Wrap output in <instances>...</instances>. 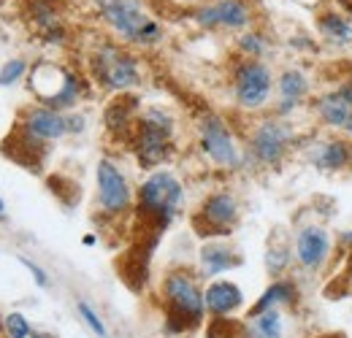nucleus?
I'll return each mask as SVG.
<instances>
[{"label": "nucleus", "mask_w": 352, "mask_h": 338, "mask_svg": "<svg viewBox=\"0 0 352 338\" xmlns=\"http://www.w3.org/2000/svg\"><path fill=\"white\" fill-rule=\"evenodd\" d=\"M19 262L33 273V282H36L38 287H49V273H46L38 262H33V260H30V257H25V254H19Z\"/></svg>", "instance_id": "7c9ffc66"}, {"label": "nucleus", "mask_w": 352, "mask_h": 338, "mask_svg": "<svg viewBox=\"0 0 352 338\" xmlns=\"http://www.w3.org/2000/svg\"><path fill=\"white\" fill-rule=\"evenodd\" d=\"M274 74L263 60H241L233 71V98L244 111H258L271 100Z\"/></svg>", "instance_id": "1a4fd4ad"}, {"label": "nucleus", "mask_w": 352, "mask_h": 338, "mask_svg": "<svg viewBox=\"0 0 352 338\" xmlns=\"http://www.w3.org/2000/svg\"><path fill=\"white\" fill-rule=\"evenodd\" d=\"M163 300H166V314H168V328L182 333L192 330L204 322L206 314V300L198 287V282L187 271H171L163 279Z\"/></svg>", "instance_id": "39448f33"}, {"label": "nucleus", "mask_w": 352, "mask_h": 338, "mask_svg": "<svg viewBox=\"0 0 352 338\" xmlns=\"http://www.w3.org/2000/svg\"><path fill=\"white\" fill-rule=\"evenodd\" d=\"M19 127H22L30 138H36V141H41V144L60 141L63 135L71 133V130H68V117H65L63 111H54V109H46V106L30 109V111L25 114V120L19 122Z\"/></svg>", "instance_id": "2eb2a0df"}, {"label": "nucleus", "mask_w": 352, "mask_h": 338, "mask_svg": "<svg viewBox=\"0 0 352 338\" xmlns=\"http://www.w3.org/2000/svg\"><path fill=\"white\" fill-rule=\"evenodd\" d=\"M182 203H184V187L171 170L149 173L135 195L138 216L149 227L152 236H160L174 222Z\"/></svg>", "instance_id": "f257e3e1"}, {"label": "nucleus", "mask_w": 352, "mask_h": 338, "mask_svg": "<svg viewBox=\"0 0 352 338\" xmlns=\"http://www.w3.org/2000/svg\"><path fill=\"white\" fill-rule=\"evenodd\" d=\"M204 300H206V311L212 317H230L236 308H241L244 303V293L239 284L220 279V282H212L206 290H204Z\"/></svg>", "instance_id": "6ab92c4d"}, {"label": "nucleus", "mask_w": 352, "mask_h": 338, "mask_svg": "<svg viewBox=\"0 0 352 338\" xmlns=\"http://www.w3.org/2000/svg\"><path fill=\"white\" fill-rule=\"evenodd\" d=\"M30 338H49V336H44V333H33Z\"/></svg>", "instance_id": "e433bc0d"}, {"label": "nucleus", "mask_w": 352, "mask_h": 338, "mask_svg": "<svg viewBox=\"0 0 352 338\" xmlns=\"http://www.w3.org/2000/svg\"><path fill=\"white\" fill-rule=\"evenodd\" d=\"M309 163L322 173H342L352 168V144L347 138H320L309 149Z\"/></svg>", "instance_id": "dca6fc26"}, {"label": "nucleus", "mask_w": 352, "mask_h": 338, "mask_svg": "<svg viewBox=\"0 0 352 338\" xmlns=\"http://www.w3.org/2000/svg\"><path fill=\"white\" fill-rule=\"evenodd\" d=\"M236 46H239V52L247 60H263L265 54L271 52V41H268V36L261 33V30H244L236 38Z\"/></svg>", "instance_id": "393cba45"}, {"label": "nucleus", "mask_w": 352, "mask_h": 338, "mask_svg": "<svg viewBox=\"0 0 352 338\" xmlns=\"http://www.w3.org/2000/svg\"><path fill=\"white\" fill-rule=\"evenodd\" d=\"M192 22L204 30H230L244 33L255 22V11L247 0H212L192 11Z\"/></svg>", "instance_id": "9d476101"}, {"label": "nucleus", "mask_w": 352, "mask_h": 338, "mask_svg": "<svg viewBox=\"0 0 352 338\" xmlns=\"http://www.w3.org/2000/svg\"><path fill=\"white\" fill-rule=\"evenodd\" d=\"M314 114L325 127L344 133L347 122L352 120V79L336 84L328 92H322L314 100Z\"/></svg>", "instance_id": "4468645a"}, {"label": "nucleus", "mask_w": 352, "mask_h": 338, "mask_svg": "<svg viewBox=\"0 0 352 338\" xmlns=\"http://www.w3.org/2000/svg\"><path fill=\"white\" fill-rule=\"evenodd\" d=\"M100 19L114 36L135 46H155L163 38V27L152 19L141 0H92Z\"/></svg>", "instance_id": "f03ea898"}, {"label": "nucleus", "mask_w": 352, "mask_h": 338, "mask_svg": "<svg viewBox=\"0 0 352 338\" xmlns=\"http://www.w3.org/2000/svg\"><path fill=\"white\" fill-rule=\"evenodd\" d=\"M190 3H198V0H190Z\"/></svg>", "instance_id": "4c0bfd02"}, {"label": "nucleus", "mask_w": 352, "mask_h": 338, "mask_svg": "<svg viewBox=\"0 0 352 338\" xmlns=\"http://www.w3.org/2000/svg\"><path fill=\"white\" fill-rule=\"evenodd\" d=\"M0 222H6V203H3V198H0Z\"/></svg>", "instance_id": "72a5a7b5"}, {"label": "nucleus", "mask_w": 352, "mask_h": 338, "mask_svg": "<svg viewBox=\"0 0 352 338\" xmlns=\"http://www.w3.org/2000/svg\"><path fill=\"white\" fill-rule=\"evenodd\" d=\"M198 141L204 155L225 170H239L244 166V152L236 141V135L230 133L228 122L222 120L220 114H204L198 122Z\"/></svg>", "instance_id": "6e6552de"}, {"label": "nucleus", "mask_w": 352, "mask_h": 338, "mask_svg": "<svg viewBox=\"0 0 352 338\" xmlns=\"http://www.w3.org/2000/svg\"><path fill=\"white\" fill-rule=\"evenodd\" d=\"M25 74H28V63H25L22 57H14V60L3 63V68H0V87L16 84Z\"/></svg>", "instance_id": "c85d7f7f"}, {"label": "nucleus", "mask_w": 352, "mask_h": 338, "mask_svg": "<svg viewBox=\"0 0 352 338\" xmlns=\"http://www.w3.org/2000/svg\"><path fill=\"white\" fill-rule=\"evenodd\" d=\"M298 133L290 120L285 117H271L252 127L250 141H247V152L250 157L263 166V168H279L285 163V157L290 155V149L296 146Z\"/></svg>", "instance_id": "0eeeda50"}, {"label": "nucleus", "mask_w": 352, "mask_h": 338, "mask_svg": "<svg viewBox=\"0 0 352 338\" xmlns=\"http://www.w3.org/2000/svg\"><path fill=\"white\" fill-rule=\"evenodd\" d=\"M171 138H174V117L160 106H149L138 117V125L133 133V149H135L138 166L152 170L168 163L174 152Z\"/></svg>", "instance_id": "7ed1b4c3"}, {"label": "nucleus", "mask_w": 352, "mask_h": 338, "mask_svg": "<svg viewBox=\"0 0 352 338\" xmlns=\"http://www.w3.org/2000/svg\"><path fill=\"white\" fill-rule=\"evenodd\" d=\"M296 300H298V284H296V282H290V279H274V282L265 287V293L261 295V300L250 308V317L263 314V311H268V308L293 306Z\"/></svg>", "instance_id": "4be33fe9"}, {"label": "nucleus", "mask_w": 352, "mask_h": 338, "mask_svg": "<svg viewBox=\"0 0 352 338\" xmlns=\"http://www.w3.org/2000/svg\"><path fill=\"white\" fill-rule=\"evenodd\" d=\"M30 89L46 109L68 111L82 98V79L52 60H41L30 68Z\"/></svg>", "instance_id": "423d86ee"}, {"label": "nucleus", "mask_w": 352, "mask_h": 338, "mask_svg": "<svg viewBox=\"0 0 352 338\" xmlns=\"http://www.w3.org/2000/svg\"><path fill=\"white\" fill-rule=\"evenodd\" d=\"M239 201L233 192H212L204 198L198 214L192 216V225L198 230V236H209V238H222V236H230L233 225L239 222Z\"/></svg>", "instance_id": "9b49d317"}, {"label": "nucleus", "mask_w": 352, "mask_h": 338, "mask_svg": "<svg viewBox=\"0 0 352 338\" xmlns=\"http://www.w3.org/2000/svg\"><path fill=\"white\" fill-rule=\"evenodd\" d=\"M135 111H138V98H133L128 92L117 95V100H111L106 106V114H103V122L109 127V133H114L120 138L122 135H133L135 125H138Z\"/></svg>", "instance_id": "a211bd4d"}, {"label": "nucleus", "mask_w": 352, "mask_h": 338, "mask_svg": "<svg viewBox=\"0 0 352 338\" xmlns=\"http://www.w3.org/2000/svg\"><path fill=\"white\" fill-rule=\"evenodd\" d=\"M3 328H6V333L8 338H30L33 336V330H30V322L22 317V314H8L6 319H3Z\"/></svg>", "instance_id": "c756f323"}, {"label": "nucleus", "mask_w": 352, "mask_h": 338, "mask_svg": "<svg viewBox=\"0 0 352 338\" xmlns=\"http://www.w3.org/2000/svg\"><path fill=\"white\" fill-rule=\"evenodd\" d=\"M244 333H247V325L228 317H214L206 328V338H241Z\"/></svg>", "instance_id": "bb28decb"}, {"label": "nucleus", "mask_w": 352, "mask_h": 338, "mask_svg": "<svg viewBox=\"0 0 352 338\" xmlns=\"http://www.w3.org/2000/svg\"><path fill=\"white\" fill-rule=\"evenodd\" d=\"M276 92H279V106H276V117H290L311 92V79L301 68H285L276 79Z\"/></svg>", "instance_id": "f3484780"}, {"label": "nucleus", "mask_w": 352, "mask_h": 338, "mask_svg": "<svg viewBox=\"0 0 352 338\" xmlns=\"http://www.w3.org/2000/svg\"><path fill=\"white\" fill-rule=\"evenodd\" d=\"M76 311H79V317L85 319V325H87L89 330L95 333L98 338H109V330H106V325H103V319H100V314L89 306L87 300H79L76 303Z\"/></svg>", "instance_id": "cd10ccee"}, {"label": "nucleus", "mask_w": 352, "mask_h": 338, "mask_svg": "<svg viewBox=\"0 0 352 338\" xmlns=\"http://www.w3.org/2000/svg\"><path fill=\"white\" fill-rule=\"evenodd\" d=\"M68 130H71V133H82V130H85V117H82V114L68 117Z\"/></svg>", "instance_id": "2f4dec72"}, {"label": "nucleus", "mask_w": 352, "mask_h": 338, "mask_svg": "<svg viewBox=\"0 0 352 338\" xmlns=\"http://www.w3.org/2000/svg\"><path fill=\"white\" fill-rule=\"evenodd\" d=\"M339 241H342V244H344L347 249H352V230H344V233L339 236Z\"/></svg>", "instance_id": "473e14b6"}, {"label": "nucleus", "mask_w": 352, "mask_h": 338, "mask_svg": "<svg viewBox=\"0 0 352 338\" xmlns=\"http://www.w3.org/2000/svg\"><path fill=\"white\" fill-rule=\"evenodd\" d=\"M344 133H347V135H352V120L347 122V127H344Z\"/></svg>", "instance_id": "c9c22d12"}, {"label": "nucleus", "mask_w": 352, "mask_h": 338, "mask_svg": "<svg viewBox=\"0 0 352 338\" xmlns=\"http://www.w3.org/2000/svg\"><path fill=\"white\" fill-rule=\"evenodd\" d=\"M30 19L49 43H65L68 33H65V25H63V16H60V8L54 5V0H33Z\"/></svg>", "instance_id": "aec40b11"}, {"label": "nucleus", "mask_w": 352, "mask_h": 338, "mask_svg": "<svg viewBox=\"0 0 352 338\" xmlns=\"http://www.w3.org/2000/svg\"><path fill=\"white\" fill-rule=\"evenodd\" d=\"M89 68H92V79L98 84L109 92H117V95L131 92L141 84L138 57L114 41H103L92 49Z\"/></svg>", "instance_id": "20e7f679"}, {"label": "nucleus", "mask_w": 352, "mask_h": 338, "mask_svg": "<svg viewBox=\"0 0 352 338\" xmlns=\"http://www.w3.org/2000/svg\"><path fill=\"white\" fill-rule=\"evenodd\" d=\"M333 252V241H331V233L325 225H304L298 233H296V241H293V254H296V262L309 271V273H317L328 265Z\"/></svg>", "instance_id": "ddd939ff"}, {"label": "nucleus", "mask_w": 352, "mask_h": 338, "mask_svg": "<svg viewBox=\"0 0 352 338\" xmlns=\"http://www.w3.org/2000/svg\"><path fill=\"white\" fill-rule=\"evenodd\" d=\"M241 265V257L228 249L225 244H206L201 249V268H204V276H220L225 271H233Z\"/></svg>", "instance_id": "5701e85b"}, {"label": "nucleus", "mask_w": 352, "mask_h": 338, "mask_svg": "<svg viewBox=\"0 0 352 338\" xmlns=\"http://www.w3.org/2000/svg\"><path fill=\"white\" fill-rule=\"evenodd\" d=\"M247 333L252 338H282L285 336V317L279 308H268L263 314L250 317Z\"/></svg>", "instance_id": "b1692460"}, {"label": "nucleus", "mask_w": 352, "mask_h": 338, "mask_svg": "<svg viewBox=\"0 0 352 338\" xmlns=\"http://www.w3.org/2000/svg\"><path fill=\"white\" fill-rule=\"evenodd\" d=\"M95 241H98V238H95V236H85V244H87V247H92V244H95Z\"/></svg>", "instance_id": "f704fd0d"}, {"label": "nucleus", "mask_w": 352, "mask_h": 338, "mask_svg": "<svg viewBox=\"0 0 352 338\" xmlns=\"http://www.w3.org/2000/svg\"><path fill=\"white\" fill-rule=\"evenodd\" d=\"M98 181V209L106 216H120L133 206V190L128 176L111 160H100L95 170Z\"/></svg>", "instance_id": "f8f14e48"}, {"label": "nucleus", "mask_w": 352, "mask_h": 338, "mask_svg": "<svg viewBox=\"0 0 352 338\" xmlns=\"http://www.w3.org/2000/svg\"><path fill=\"white\" fill-rule=\"evenodd\" d=\"M293 260H296V254L285 241H271L265 249V271L271 276H282L293 265Z\"/></svg>", "instance_id": "a878e982"}, {"label": "nucleus", "mask_w": 352, "mask_h": 338, "mask_svg": "<svg viewBox=\"0 0 352 338\" xmlns=\"http://www.w3.org/2000/svg\"><path fill=\"white\" fill-rule=\"evenodd\" d=\"M317 30L322 36V41L331 43V46H352V19L342 11H320L317 14Z\"/></svg>", "instance_id": "412c9836"}]
</instances>
